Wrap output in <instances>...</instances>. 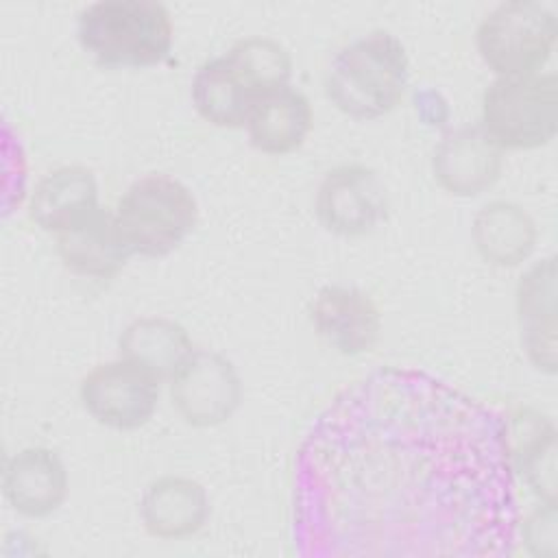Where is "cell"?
I'll list each match as a JSON object with an SVG mask.
<instances>
[{
    "instance_id": "obj_12",
    "label": "cell",
    "mask_w": 558,
    "mask_h": 558,
    "mask_svg": "<svg viewBox=\"0 0 558 558\" xmlns=\"http://www.w3.org/2000/svg\"><path fill=\"white\" fill-rule=\"evenodd\" d=\"M316 333L342 355H360L375 347L381 318L368 294L353 286H325L312 301Z\"/></svg>"
},
{
    "instance_id": "obj_22",
    "label": "cell",
    "mask_w": 558,
    "mask_h": 558,
    "mask_svg": "<svg viewBox=\"0 0 558 558\" xmlns=\"http://www.w3.org/2000/svg\"><path fill=\"white\" fill-rule=\"evenodd\" d=\"M523 541L534 556H556V506L543 504L523 523Z\"/></svg>"
},
{
    "instance_id": "obj_3",
    "label": "cell",
    "mask_w": 558,
    "mask_h": 558,
    "mask_svg": "<svg viewBox=\"0 0 558 558\" xmlns=\"http://www.w3.org/2000/svg\"><path fill=\"white\" fill-rule=\"evenodd\" d=\"M408 81L403 44L388 31H371L336 52L325 74V94L342 113L373 120L401 102Z\"/></svg>"
},
{
    "instance_id": "obj_17",
    "label": "cell",
    "mask_w": 558,
    "mask_h": 558,
    "mask_svg": "<svg viewBox=\"0 0 558 558\" xmlns=\"http://www.w3.org/2000/svg\"><path fill=\"white\" fill-rule=\"evenodd\" d=\"M471 238L484 262L512 268L532 255L538 231L532 216L521 205L490 201L477 209Z\"/></svg>"
},
{
    "instance_id": "obj_19",
    "label": "cell",
    "mask_w": 558,
    "mask_h": 558,
    "mask_svg": "<svg viewBox=\"0 0 558 558\" xmlns=\"http://www.w3.org/2000/svg\"><path fill=\"white\" fill-rule=\"evenodd\" d=\"M98 207V183L85 166H63L41 177L31 194L28 214L44 231L59 233Z\"/></svg>"
},
{
    "instance_id": "obj_6",
    "label": "cell",
    "mask_w": 558,
    "mask_h": 558,
    "mask_svg": "<svg viewBox=\"0 0 558 558\" xmlns=\"http://www.w3.org/2000/svg\"><path fill=\"white\" fill-rule=\"evenodd\" d=\"M499 148L527 150L554 140L558 129L556 74L497 76L482 96V124Z\"/></svg>"
},
{
    "instance_id": "obj_18",
    "label": "cell",
    "mask_w": 558,
    "mask_h": 558,
    "mask_svg": "<svg viewBox=\"0 0 558 558\" xmlns=\"http://www.w3.org/2000/svg\"><path fill=\"white\" fill-rule=\"evenodd\" d=\"M251 144L266 155L296 150L312 129V105L303 92L283 85L253 105L246 120Z\"/></svg>"
},
{
    "instance_id": "obj_20",
    "label": "cell",
    "mask_w": 558,
    "mask_h": 558,
    "mask_svg": "<svg viewBox=\"0 0 558 558\" xmlns=\"http://www.w3.org/2000/svg\"><path fill=\"white\" fill-rule=\"evenodd\" d=\"M512 469L519 471L530 490L556 506V427L538 412L521 410L508 423Z\"/></svg>"
},
{
    "instance_id": "obj_13",
    "label": "cell",
    "mask_w": 558,
    "mask_h": 558,
    "mask_svg": "<svg viewBox=\"0 0 558 558\" xmlns=\"http://www.w3.org/2000/svg\"><path fill=\"white\" fill-rule=\"evenodd\" d=\"M57 253L68 270L94 279L118 275L133 255L118 231L116 216L100 205L57 233Z\"/></svg>"
},
{
    "instance_id": "obj_14",
    "label": "cell",
    "mask_w": 558,
    "mask_h": 558,
    "mask_svg": "<svg viewBox=\"0 0 558 558\" xmlns=\"http://www.w3.org/2000/svg\"><path fill=\"white\" fill-rule=\"evenodd\" d=\"M4 497L9 506L31 519L52 514L68 495V471L48 447H26L4 466Z\"/></svg>"
},
{
    "instance_id": "obj_8",
    "label": "cell",
    "mask_w": 558,
    "mask_h": 558,
    "mask_svg": "<svg viewBox=\"0 0 558 558\" xmlns=\"http://www.w3.org/2000/svg\"><path fill=\"white\" fill-rule=\"evenodd\" d=\"M159 377L120 357L94 366L81 381V401L94 421L113 429H137L159 401Z\"/></svg>"
},
{
    "instance_id": "obj_10",
    "label": "cell",
    "mask_w": 558,
    "mask_h": 558,
    "mask_svg": "<svg viewBox=\"0 0 558 558\" xmlns=\"http://www.w3.org/2000/svg\"><path fill=\"white\" fill-rule=\"evenodd\" d=\"M316 216L329 233L364 235L388 216L386 187L377 172L362 163L336 166L318 185Z\"/></svg>"
},
{
    "instance_id": "obj_1",
    "label": "cell",
    "mask_w": 558,
    "mask_h": 558,
    "mask_svg": "<svg viewBox=\"0 0 558 558\" xmlns=\"http://www.w3.org/2000/svg\"><path fill=\"white\" fill-rule=\"evenodd\" d=\"M514 488L499 412L425 371L381 368L338 392L296 449L294 551L510 556Z\"/></svg>"
},
{
    "instance_id": "obj_7",
    "label": "cell",
    "mask_w": 558,
    "mask_h": 558,
    "mask_svg": "<svg viewBox=\"0 0 558 558\" xmlns=\"http://www.w3.org/2000/svg\"><path fill=\"white\" fill-rule=\"evenodd\" d=\"M558 35L556 11L538 0L495 7L477 26V52L497 76L536 74L551 57Z\"/></svg>"
},
{
    "instance_id": "obj_2",
    "label": "cell",
    "mask_w": 558,
    "mask_h": 558,
    "mask_svg": "<svg viewBox=\"0 0 558 558\" xmlns=\"http://www.w3.org/2000/svg\"><path fill=\"white\" fill-rule=\"evenodd\" d=\"M290 52L270 37H246L225 54L201 63L192 78V102L214 126H244L257 98L288 85Z\"/></svg>"
},
{
    "instance_id": "obj_15",
    "label": "cell",
    "mask_w": 558,
    "mask_h": 558,
    "mask_svg": "<svg viewBox=\"0 0 558 558\" xmlns=\"http://www.w3.org/2000/svg\"><path fill=\"white\" fill-rule=\"evenodd\" d=\"M517 314L521 340L532 364L545 373L556 371V262H536L517 283Z\"/></svg>"
},
{
    "instance_id": "obj_16",
    "label": "cell",
    "mask_w": 558,
    "mask_h": 558,
    "mask_svg": "<svg viewBox=\"0 0 558 558\" xmlns=\"http://www.w3.org/2000/svg\"><path fill=\"white\" fill-rule=\"evenodd\" d=\"M140 517L148 534L179 541L196 534L209 517L205 488L183 475H163L148 484L140 501Z\"/></svg>"
},
{
    "instance_id": "obj_21",
    "label": "cell",
    "mask_w": 558,
    "mask_h": 558,
    "mask_svg": "<svg viewBox=\"0 0 558 558\" xmlns=\"http://www.w3.org/2000/svg\"><path fill=\"white\" fill-rule=\"evenodd\" d=\"M120 357H126L159 379H170L194 353L183 325L163 316H144L129 323L118 340Z\"/></svg>"
},
{
    "instance_id": "obj_5",
    "label": "cell",
    "mask_w": 558,
    "mask_h": 558,
    "mask_svg": "<svg viewBox=\"0 0 558 558\" xmlns=\"http://www.w3.org/2000/svg\"><path fill=\"white\" fill-rule=\"evenodd\" d=\"M113 216L131 253L163 257L194 231L198 205L179 179L146 174L126 187Z\"/></svg>"
},
{
    "instance_id": "obj_4",
    "label": "cell",
    "mask_w": 558,
    "mask_h": 558,
    "mask_svg": "<svg viewBox=\"0 0 558 558\" xmlns=\"http://www.w3.org/2000/svg\"><path fill=\"white\" fill-rule=\"evenodd\" d=\"M83 50L107 68L161 63L172 48V20L161 2L100 0L78 13Z\"/></svg>"
},
{
    "instance_id": "obj_9",
    "label": "cell",
    "mask_w": 558,
    "mask_h": 558,
    "mask_svg": "<svg viewBox=\"0 0 558 558\" xmlns=\"http://www.w3.org/2000/svg\"><path fill=\"white\" fill-rule=\"evenodd\" d=\"M170 399L187 425L216 427L240 408L242 381L231 360L211 349H194L170 377Z\"/></svg>"
},
{
    "instance_id": "obj_11",
    "label": "cell",
    "mask_w": 558,
    "mask_h": 558,
    "mask_svg": "<svg viewBox=\"0 0 558 558\" xmlns=\"http://www.w3.org/2000/svg\"><path fill=\"white\" fill-rule=\"evenodd\" d=\"M501 148L480 124L442 133L432 153V172L442 190L453 196H477L495 185L501 174Z\"/></svg>"
}]
</instances>
